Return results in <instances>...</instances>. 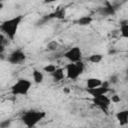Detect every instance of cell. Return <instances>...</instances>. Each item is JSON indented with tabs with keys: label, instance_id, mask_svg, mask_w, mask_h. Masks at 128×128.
I'll return each instance as SVG.
<instances>
[{
	"label": "cell",
	"instance_id": "9a60e30c",
	"mask_svg": "<svg viewBox=\"0 0 128 128\" xmlns=\"http://www.w3.org/2000/svg\"><path fill=\"white\" fill-rule=\"evenodd\" d=\"M92 21H93V18L91 16H82L76 21V23L80 26H88L89 24H91Z\"/></svg>",
	"mask_w": 128,
	"mask_h": 128
},
{
	"label": "cell",
	"instance_id": "8fae6325",
	"mask_svg": "<svg viewBox=\"0 0 128 128\" xmlns=\"http://www.w3.org/2000/svg\"><path fill=\"white\" fill-rule=\"evenodd\" d=\"M65 17V9L64 8H59V9H57L56 11H54V12H52V13H50V14H48L46 17H45V19L47 20V19H63Z\"/></svg>",
	"mask_w": 128,
	"mask_h": 128
},
{
	"label": "cell",
	"instance_id": "5b68a950",
	"mask_svg": "<svg viewBox=\"0 0 128 128\" xmlns=\"http://www.w3.org/2000/svg\"><path fill=\"white\" fill-rule=\"evenodd\" d=\"M63 56L70 63H77V62L82 61V51H81L80 47H78V46L68 49L66 52H64Z\"/></svg>",
	"mask_w": 128,
	"mask_h": 128
},
{
	"label": "cell",
	"instance_id": "277c9868",
	"mask_svg": "<svg viewBox=\"0 0 128 128\" xmlns=\"http://www.w3.org/2000/svg\"><path fill=\"white\" fill-rule=\"evenodd\" d=\"M85 65L82 61L77 63H69L65 66L66 70V77L71 80H76L84 71Z\"/></svg>",
	"mask_w": 128,
	"mask_h": 128
},
{
	"label": "cell",
	"instance_id": "603a6c76",
	"mask_svg": "<svg viewBox=\"0 0 128 128\" xmlns=\"http://www.w3.org/2000/svg\"><path fill=\"white\" fill-rule=\"evenodd\" d=\"M63 91H64V93H69V89L66 87V88H64L63 89Z\"/></svg>",
	"mask_w": 128,
	"mask_h": 128
},
{
	"label": "cell",
	"instance_id": "ac0fdd59",
	"mask_svg": "<svg viewBox=\"0 0 128 128\" xmlns=\"http://www.w3.org/2000/svg\"><path fill=\"white\" fill-rule=\"evenodd\" d=\"M58 46H59V44L56 40H51L47 44V49L49 51H56L58 49Z\"/></svg>",
	"mask_w": 128,
	"mask_h": 128
},
{
	"label": "cell",
	"instance_id": "ba28073f",
	"mask_svg": "<svg viewBox=\"0 0 128 128\" xmlns=\"http://www.w3.org/2000/svg\"><path fill=\"white\" fill-rule=\"evenodd\" d=\"M25 59H26V55L21 49H17L13 51L7 58L8 62L11 64H20L23 61H25Z\"/></svg>",
	"mask_w": 128,
	"mask_h": 128
},
{
	"label": "cell",
	"instance_id": "44dd1931",
	"mask_svg": "<svg viewBox=\"0 0 128 128\" xmlns=\"http://www.w3.org/2000/svg\"><path fill=\"white\" fill-rule=\"evenodd\" d=\"M111 102H113V103H118V102H120V100H121V98H120V96H118V95H113L111 98Z\"/></svg>",
	"mask_w": 128,
	"mask_h": 128
},
{
	"label": "cell",
	"instance_id": "ffe728a7",
	"mask_svg": "<svg viewBox=\"0 0 128 128\" xmlns=\"http://www.w3.org/2000/svg\"><path fill=\"white\" fill-rule=\"evenodd\" d=\"M10 123H11V120H10V119L1 121V123H0V127H1V128H8V127L10 126Z\"/></svg>",
	"mask_w": 128,
	"mask_h": 128
},
{
	"label": "cell",
	"instance_id": "e0dca14e",
	"mask_svg": "<svg viewBox=\"0 0 128 128\" xmlns=\"http://www.w3.org/2000/svg\"><path fill=\"white\" fill-rule=\"evenodd\" d=\"M102 59H103V55L101 54H92L87 58V60L91 63H99L102 61Z\"/></svg>",
	"mask_w": 128,
	"mask_h": 128
},
{
	"label": "cell",
	"instance_id": "7c38bea8",
	"mask_svg": "<svg viewBox=\"0 0 128 128\" xmlns=\"http://www.w3.org/2000/svg\"><path fill=\"white\" fill-rule=\"evenodd\" d=\"M102 84H103V81L99 78H88L86 80V88H88V89L99 87Z\"/></svg>",
	"mask_w": 128,
	"mask_h": 128
},
{
	"label": "cell",
	"instance_id": "52a82bcc",
	"mask_svg": "<svg viewBox=\"0 0 128 128\" xmlns=\"http://www.w3.org/2000/svg\"><path fill=\"white\" fill-rule=\"evenodd\" d=\"M109 82L108 81H105L103 82V84L99 87H96V88H92V89H88L86 88V91L89 95L93 97H98V96H101V95H106L109 90H110V87H109Z\"/></svg>",
	"mask_w": 128,
	"mask_h": 128
},
{
	"label": "cell",
	"instance_id": "d6986e66",
	"mask_svg": "<svg viewBox=\"0 0 128 128\" xmlns=\"http://www.w3.org/2000/svg\"><path fill=\"white\" fill-rule=\"evenodd\" d=\"M43 70H44V72H47V73L51 74V73H53L54 71L57 70V67H56V65H54V64H48V65H46V66L43 68Z\"/></svg>",
	"mask_w": 128,
	"mask_h": 128
},
{
	"label": "cell",
	"instance_id": "5bb4252c",
	"mask_svg": "<svg viewBox=\"0 0 128 128\" xmlns=\"http://www.w3.org/2000/svg\"><path fill=\"white\" fill-rule=\"evenodd\" d=\"M32 77H33V81H34L35 83H37V84L41 83V82L43 81V79H44L43 73H42L41 71L37 70V69H34V70H33V72H32Z\"/></svg>",
	"mask_w": 128,
	"mask_h": 128
},
{
	"label": "cell",
	"instance_id": "3957f363",
	"mask_svg": "<svg viewBox=\"0 0 128 128\" xmlns=\"http://www.w3.org/2000/svg\"><path fill=\"white\" fill-rule=\"evenodd\" d=\"M31 81L25 78L18 79L12 86H11V94L14 96L17 95H27L30 88H31Z\"/></svg>",
	"mask_w": 128,
	"mask_h": 128
},
{
	"label": "cell",
	"instance_id": "4fadbf2b",
	"mask_svg": "<svg viewBox=\"0 0 128 128\" xmlns=\"http://www.w3.org/2000/svg\"><path fill=\"white\" fill-rule=\"evenodd\" d=\"M50 75L53 78V81L59 82V81L64 79V69L63 68H57V70L54 71L53 73H51Z\"/></svg>",
	"mask_w": 128,
	"mask_h": 128
},
{
	"label": "cell",
	"instance_id": "9c48e42d",
	"mask_svg": "<svg viewBox=\"0 0 128 128\" xmlns=\"http://www.w3.org/2000/svg\"><path fill=\"white\" fill-rule=\"evenodd\" d=\"M115 9L114 6L109 3V2H105V5L100 8V14L103 15V16H112V15H115Z\"/></svg>",
	"mask_w": 128,
	"mask_h": 128
},
{
	"label": "cell",
	"instance_id": "6da1fadb",
	"mask_svg": "<svg viewBox=\"0 0 128 128\" xmlns=\"http://www.w3.org/2000/svg\"><path fill=\"white\" fill-rule=\"evenodd\" d=\"M22 20H23V15H17V16H14L10 19L3 21L0 25L1 32L9 40H13L17 34L18 28H19Z\"/></svg>",
	"mask_w": 128,
	"mask_h": 128
},
{
	"label": "cell",
	"instance_id": "8992f818",
	"mask_svg": "<svg viewBox=\"0 0 128 128\" xmlns=\"http://www.w3.org/2000/svg\"><path fill=\"white\" fill-rule=\"evenodd\" d=\"M92 103L95 106H97L98 108H100L103 112L107 113L108 109H109V106L111 104V99L106 95H101V96H98V97H93L92 98Z\"/></svg>",
	"mask_w": 128,
	"mask_h": 128
},
{
	"label": "cell",
	"instance_id": "30bf717a",
	"mask_svg": "<svg viewBox=\"0 0 128 128\" xmlns=\"http://www.w3.org/2000/svg\"><path fill=\"white\" fill-rule=\"evenodd\" d=\"M116 120L120 124V126H124L128 124V110H121L115 115Z\"/></svg>",
	"mask_w": 128,
	"mask_h": 128
},
{
	"label": "cell",
	"instance_id": "2e32d148",
	"mask_svg": "<svg viewBox=\"0 0 128 128\" xmlns=\"http://www.w3.org/2000/svg\"><path fill=\"white\" fill-rule=\"evenodd\" d=\"M120 34L123 38L128 39V21H122L120 23Z\"/></svg>",
	"mask_w": 128,
	"mask_h": 128
},
{
	"label": "cell",
	"instance_id": "7a4b0ae2",
	"mask_svg": "<svg viewBox=\"0 0 128 128\" xmlns=\"http://www.w3.org/2000/svg\"><path fill=\"white\" fill-rule=\"evenodd\" d=\"M46 117V113L44 111H37V110H29L26 111L22 117L21 120L23 124L27 128H33L36 124H38L41 120H43Z\"/></svg>",
	"mask_w": 128,
	"mask_h": 128
},
{
	"label": "cell",
	"instance_id": "7402d4cb",
	"mask_svg": "<svg viewBox=\"0 0 128 128\" xmlns=\"http://www.w3.org/2000/svg\"><path fill=\"white\" fill-rule=\"evenodd\" d=\"M110 82H112V83H116V82H117V77H116V76H111V78H110Z\"/></svg>",
	"mask_w": 128,
	"mask_h": 128
},
{
	"label": "cell",
	"instance_id": "cb8c5ba5",
	"mask_svg": "<svg viewBox=\"0 0 128 128\" xmlns=\"http://www.w3.org/2000/svg\"><path fill=\"white\" fill-rule=\"evenodd\" d=\"M126 75H127V79H128V70L126 71Z\"/></svg>",
	"mask_w": 128,
	"mask_h": 128
}]
</instances>
